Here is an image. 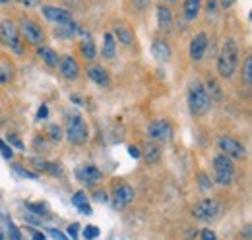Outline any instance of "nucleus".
Returning a JSON list of instances; mask_svg holds the SVG:
<instances>
[{"label": "nucleus", "mask_w": 252, "mask_h": 240, "mask_svg": "<svg viewBox=\"0 0 252 240\" xmlns=\"http://www.w3.org/2000/svg\"><path fill=\"white\" fill-rule=\"evenodd\" d=\"M239 66V47L235 39H227L218 57V72L221 78H231Z\"/></svg>", "instance_id": "1"}, {"label": "nucleus", "mask_w": 252, "mask_h": 240, "mask_svg": "<svg viewBox=\"0 0 252 240\" xmlns=\"http://www.w3.org/2000/svg\"><path fill=\"white\" fill-rule=\"evenodd\" d=\"M212 107V101L206 93V88L200 84V82H194L190 84L189 88V109L194 117H202L210 111Z\"/></svg>", "instance_id": "2"}, {"label": "nucleus", "mask_w": 252, "mask_h": 240, "mask_svg": "<svg viewBox=\"0 0 252 240\" xmlns=\"http://www.w3.org/2000/svg\"><path fill=\"white\" fill-rule=\"evenodd\" d=\"M66 140L74 146H82L90 140V130L80 115H72L66 122Z\"/></svg>", "instance_id": "3"}, {"label": "nucleus", "mask_w": 252, "mask_h": 240, "mask_svg": "<svg viewBox=\"0 0 252 240\" xmlns=\"http://www.w3.org/2000/svg\"><path fill=\"white\" fill-rule=\"evenodd\" d=\"M235 177V167L231 163V159L227 155H216L214 157V180L221 184V186H227L233 182Z\"/></svg>", "instance_id": "4"}, {"label": "nucleus", "mask_w": 252, "mask_h": 240, "mask_svg": "<svg viewBox=\"0 0 252 240\" xmlns=\"http://www.w3.org/2000/svg\"><path fill=\"white\" fill-rule=\"evenodd\" d=\"M0 41L4 45H8L12 51L16 53H22V41H20V31L18 26L10 20H4L0 22Z\"/></svg>", "instance_id": "5"}, {"label": "nucleus", "mask_w": 252, "mask_h": 240, "mask_svg": "<svg viewBox=\"0 0 252 240\" xmlns=\"http://www.w3.org/2000/svg\"><path fill=\"white\" fill-rule=\"evenodd\" d=\"M18 31L24 35L26 41H30L32 45H41L45 41V33L41 30V26L37 22H33L30 18H22L20 20V28Z\"/></svg>", "instance_id": "6"}, {"label": "nucleus", "mask_w": 252, "mask_h": 240, "mask_svg": "<svg viewBox=\"0 0 252 240\" xmlns=\"http://www.w3.org/2000/svg\"><path fill=\"white\" fill-rule=\"evenodd\" d=\"M148 136L152 140H156V142H171V138H173V126L163 119L154 120L148 126Z\"/></svg>", "instance_id": "7"}, {"label": "nucleus", "mask_w": 252, "mask_h": 240, "mask_svg": "<svg viewBox=\"0 0 252 240\" xmlns=\"http://www.w3.org/2000/svg\"><path fill=\"white\" fill-rule=\"evenodd\" d=\"M192 213H194L196 219H204V221L216 219L221 213V206L218 200H202V202H198V204L194 206Z\"/></svg>", "instance_id": "8"}, {"label": "nucleus", "mask_w": 252, "mask_h": 240, "mask_svg": "<svg viewBox=\"0 0 252 240\" xmlns=\"http://www.w3.org/2000/svg\"><path fill=\"white\" fill-rule=\"evenodd\" d=\"M218 146H220V150L223 151V155H227V157L243 159V157L247 155V150H245V146H243L239 140L231 138V136H221L220 140H218Z\"/></svg>", "instance_id": "9"}, {"label": "nucleus", "mask_w": 252, "mask_h": 240, "mask_svg": "<svg viewBox=\"0 0 252 240\" xmlns=\"http://www.w3.org/2000/svg\"><path fill=\"white\" fill-rule=\"evenodd\" d=\"M76 177L86 186H95L97 182L103 180V173L95 165H82V167L76 169Z\"/></svg>", "instance_id": "10"}, {"label": "nucleus", "mask_w": 252, "mask_h": 240, "mask_svg": "<svg viewBox=\"0 0 252 240\" xmlns=\"http://www.w3.org/2000/svg\"><path fill=\"white\" fill-rule=\"evenodd\" d=\"M41 10H43V16H45L49 22L57 24V26L72 24V22H74V20H72V14H70L68 10H64V8H57V6H43Z\"/></svg>", "instance_id": "11"}, {"label": "nucleus", "mask_w": 252, "mask_h": 240, "mask_svg": "<svg viewBox=\"0 0 252 240\" xmlns=\"http://www.w3.org/2000/svg\"><path fill=\"white\" fill-rule=\"evenodd\" d=\"M206 49H208V35L206 33H196L194 39L190 41V59L192 60H202L204 55H206Z\"/></svg>", "instance_id": "12"}, {"label": "nucleus", "mask_w": 252, "mask_h": 240, "mask_svg": "<svg viewBox=\"0 0 252 240\" xmlns=\"http://www.w3.org/2000/svg\"><path fill=\"white\" fill-rule=\"evenodd\" d=\"M57 66H59V70H61L63 78H66V80H76V78L80 76V66H78V62L72 59L70 55L61 57Z\"/></svg>", "instance_id": "13"}, {"label": "nucleus", "mask_w": 252, "mask_h": 240, "mask_svg": "<svg viewBox=\"0 0 252 240\" xmlns=\"http://www.w3.org/2000/svg\"><path fill=\"white\" fill-rule=\"evenodd\" d=\"M113 198L117 208H125L134 200V188L130 184H117L113 188Z\"/></svg>", "instance_id": "14"}, {"label": "nucleus", "mask_w": 252, "mask_h": 240, "mask_svg": "<svg viewBox=\"0 0 252 240\" xmlns=\"http://www.w3.org/2000/svg\"><path fill=\"white\" fill-rule=\"evenodd\" d=\"M152 55L159 62H167V60L171 59V47H169V43L165 39H161V37L154 39V43H152Z\"/></svg>", "instance_id": "15"}, {"label": "nucleus", "mask_w": 252, "mask_h": 240, "mask_svg": "<svg viewBox=\"0 0 252 240\" xmlns=\"http://www.w3.org/2000/svg\"><path fill=\"white\" fill-rule=\"evenodd\" d=\"M113 31H115L113 37H117L123 45H132V43H134V33H132V30H130L126 24H123V22L115 24V26H113Z\"/></svg>", "instance_id": "16"}, {"label": "nucleus", "mask_w": 252, "mask_h": 240, "mask_svg": "<svg viewBox=\"0 0 252 240\" xmlns=\"http://www.w3.org/2000/svg\"><path fill=\"white\" fill-rule=\"evenodd\" d=\"M88 76L94 80L97 86H101V88H107V86L111 84L107 70H103V68H99V66H92V68H88Z\"/></svg>", "instance_id": "17"}, {"label": "nucleus", "mask_w": 252, "mask_h": 240, "mask_svg": "<svg viewBox=\"0 0 252 240\" xmlns=\"http://www.w3.org/2000/svg\"><path fill=\"white\" fill-rule=\"evenodd\" d=\"M158 26L159 30H171L173 26V12L167 8V6H158Z\"/></svg>", "instance_id": "18"}, {"label": "nucleus", "mask_w": 252, "mask_h": 240, "mask_svg": "<svg viewBox=\"0 0 252 240\" xmlns=\"http://www.w3.org/2000/svg\"><path fill=\"white\" fill-rule=\"evenodd\" d=\"M117 55V41L113 37V33H105L103 35V57L105 59H115Z\"/></svg>", "instance_id": "19"}, {"label": "nucleus", "mask_w": 252, "mask_h": 240, "mask_svg": "<svg viewBox=\"0 0 252 240\" xmlns=\"http://www.w3.org/2000/svg\"><path fill=\"white\" fill-rule=\"evenodd\" d=\"M200 8H202V0H185L183 14L187 20H196V16L200 14Z\"/></svg>", "instance_id": "20"}, {"label": "nucleus", "mask_w": 252, "mask_h": 240, "mask_svg": "<svg viewBox=\"0 0 252 240\" xmlns=\"http://www.w3.org/2000/svg\"><path fill=\"white\" fill-rule=\"evenodd\" d=\"M72 204L78 208L80 213H84V215H92V213H94L92 208L88 206V196H86L84 192H76V194L72 196Z\"/></svg>", "instance_id": "21"}, {"label": "nucleus", "mask_w": 252, "mask_h": 240, "mask_svg": "<svg viewBox=\"0 0 252 240\" xmlns=\"http://www.w3.org/2000/svg\"><path fill=\"white\" fill-rule=\"evenodd\" d=\"M37 55L41 57V60H43L47 66H51V68H55V66L59 64V59H61V57H57V53H55L53 49H49V47H39Z\"/></svg>", "instance_id": "22"}, {"label": "nucleus", "mask_w": 252, "mask_h": 240, "mask_svg": "<svg viewBox=\"0 0 252 240\" xmlns=\"http://www.w3.org/2000/svg\"><path fill=\"white\" fill-rule=\"evenodd\" d=\"M80 53H82V57L86 60H94L95 55H97L94 41H92V39H82V41H80Z\"/></svg>", "instance_id": "23"}, {"label": "nucleus", "mask_w": 252, "mask_h": 240, "mask_svg": "<svg viewBox=\"0 0 252 240\" xmlns=\"http://www.w3.org/2000/svg\"><path fill=\"white\" fill-rule=\"evenodd\" d=\"M12 76H14V66H12V62L2 60V62H0V84H8V82L12 80Z\"/></svg>", "instance_id": "24"}, {"label": "nucleus", "mask_w": 252, "mask_h": 240, "mask_svg": "<svg viewBox=\"0 0 252 240\" xmlns=\"http://www.w3.org/2000/svg\"><path fill=\"white\" fill-rule=\"evenodd\" d=\"M76 31H78V26H76L74 22H72V24H63V26H57V35H59V37H64V39L72 37Z\"/></svg>", "instance_id": "25"}, {"label": "nucleus", "mask_w": 252, "mask_h": 240, "mask_svg": "<svg viewBox=\"0 0 252 240\" xmlns=\"http://www.w3.org/2000/svg\"><path fill=\"white\" fill-rule=\"evenodd\" d=\"M159 155H161V151H159V148L154 146V144H150V146L144 150V159H146L148 163H158Z\"/></svg>", "instance_id": "26"}, {"label": "nucleus", "mask_w": 252, "mask_h": 240, "mask_svg": "<svg viewBox=\"0 0 252 240\" xmlns=\"http://www.w3.org/2000/svg\"><path fill=\"white\" fill-rule=\"evenodd\" d=\"M206 93H208V97H210L212 103L221 99V88L218 86V82H214V80L208 82V90H206Z\"/></svg>", "instance_id": "27"}, {"label": "nucleus", "mask_w": 252, "mask_h": 240, "mask_svg": "<svg viewBox=\"0 0 252 240\" xmlns=\"http://www.w3.org/2000/svg\"><path fill=\"white\" fill-rule=\"evenodd\" d=\"M243 82L247 86H252V57H247L245 59V64H243Z\"/></svg>", "instance_id": "28"}, {"label": "nucleus", "mask_w": 252, "mask_h": 240, "mask_svg": "<svg viewBox=\"0 0 252 240\" xmlns=\"http://www.w3.org/2000/svg\"><path fill=\"white\" fill-rule=\"evenodd\" d=\"M47 134H49V138H51L53 142H59V140L63 138V130H61L59 124H51V126L47 128Z\"/></svg>", "instance_id": "29"}, {"label": "nucleus", "mask_w": 252, "mask_h": 240, "mask_svg": "<svg viewBox=\"0 0 252 240\" xmlns=\"http://www.w3.org/2000/svg\"><path fill=\"white\" fill-rule=\"evenodd\" d=\"M99 237V229L95 227V225H88L86 229H84V239L86 240H94Z\"/></svg>", "instance_id": "30"}, {"label": "nucleus", "mask_w": 252, "mask_h": 240, "mask_svg": "<svg viewBox=\"0 0 252 240\" xmlns=\"http://www.w3.org/2000/svg\"><path fill=\"white\" fill-rule=\"evenodd\" d=\"M45 171L51 173V175H55V177H63V167L59 163H47Z\"/></svg>", "instance_id": "31"}, {"label": "nucleus", "mask_w": 252, "mask_h": 240, "mask_svg": "<svg viewBox=\"0 0 252 240\" xmlns=\"http://www.w3.org/2000/svg\"><path fill=\"white\" fill-rule=\"evenodd\" d=\"M14 171H16V173H18V175H22V177H26V179H32V180H35V179H37V175H35V173H30V171H28V169H22V167H20V165H18V163H16V165H14Z\"/></svg>", "instance_id": "32"}, {"label": "nucleus", "mask_w": 252, "mask_h": 240, "mask_svg": "<svg viewBox=\"0 0 252 240\" xmlns=\"http://www.w3.org/2000/svg\"><path fill=\"white\" fill-rule=\"evenodd\" d=\"M10 240H24L20 229H18L16 225H12V223H10Z\"/></svg>", "instance_id": "33"}, {"label": "nucleus", "mask_w": 252, "mask_h": 240, "mask_svg": "<svg viewBox=\"0 0 252 240\" xmlns=\"http://www.w3.org/2000/svg\"><path fill=\"white\" fill-rule=\"evenodd\" d=\"M26 208L33 213H37V215H43L45 213V206L43 204H26Z\"/></svg>", "instance_id": "34"}, {"label": "nucleus", "mask_w": 252, "mask_h": 240, "mask_svg": "<svg viewBox=\"0 0 252 240\" xmlns=\"http://www.w3.org/2000/svg\"><path fill=\"white\" fill-rule=\"evenodd\" d=\"M0 153H2L6 159H10V157L14 155V153H12V148H10V146H6L2 140H0Z\"/></svg>", "instance_id": "35"}, {"label": "nucleus", "mask_w": 252, "mask_h": 240, "mask_svg": "<svg viewBox=\"0 0 252 240\" xmlns=\"http://www.w3.org/2000/svg\"><path fill=\"white\" fill-rule=\"evenodd\" d=\"M198 182H200V186H202L204 190H208V188L212 186V182H208V177H206L204 173H198Z\"/></svg>", "instance_id": "36"}, {"label": "nucleus", "mask_w": 252, "mask_h": 240, "mask_svg": "<svg viewBox=\"0 0 252 240\" xmlns=\"http://www.w3.org/2000/svg\"><path fill=\"white\" fill-rule=\"evenodd\" d=\"M8 144H10V146H16V150H24V144H22L16 136H8Z\"/></svg>", "instance_id": "37"}, {"label": "nucleus", "mask_w": 252, "mask_h": 240, "mask_svg": "<svg viewBox=\"0 0 252 240\" xmlns=\"http://www.w3.org/2000/svg\"><path fill=\"white\" fill-rule=\"evenodd\" d=\"M49 235H51L55 240H68L63 233H61V231H57V229H49Z\"/></svg>", "instance_id": "38"}, {"label": "nucleus", "mask_w": 252, "mask_h": 240, "mask_svg": "<svg viewBox=\"0 0 252 240\" xmlns=\"http://www.w3.org/2000/svg\"><path fill=\"white\" fill-rule=\"evenodd\" d=\"M78 227H80L78 223H74V225L68 227V235L72 237V240H76V237H78Z\"/></svg>", "instance_id": "39"}, {"label": "nucleus", "mask_w": 252, "mask_h": 240, "mask_svg": "<svg viewBox=\"0 0 252 240\" xmlns=\"http://www.w3.org/2000/svg\"><path fill=\"white\" fill-rule=\"evenodd\" d=\"M202 240H218V239H216V233H212L210 229H206V231H202Z\"/></svg>", "instance_id": "40"}, {"label": "nucleus", "mask_w": 252, "mask_h": 240, "mask_svg": "<svg viewBox=\"0 0 252 240\" xmlns=\"http://www.w3.org/2000/svg\"><path fill=\"white\" fill-rule=\"evenodd\" d=\"M128 155H130V157H134V159H138V157L142 155V153H140V148H136V146H130V148H128Z\"/></svg>", "instance_id": "41"}, {"label": "nucleus", "mask_w": 252, "mask_h": 240, "mask_svg": "<svg viewBox=\"0 0 252 240\" xmlns=\"http://www.w3.org/2000/svg\"><path fill=\"white\" fill-rule=\"evenodd\" d=\"M47 115H49V111H47V107L43 105L41 109H39V113H37V119L39 120H43V119H47Z\"/></svg>", "instance_id": "42"}, {"label": "nucleus", "mask_w": 252, "mask_h": 240, "mask_svg": "<svg viewBox=\"0 0 252 240\" xmlns=\"http://www.w3.org/2000/svg\"><path fill=\"white\" fill-rule=\"evenodd\" d=\"M95 200L97 202H107V194L105 192H95Z\"/></svg>", "instance_id": "43"}, {"label": "nucleus", "mask_w": 252, "mask_h": 240, "mask_svg": "<svg viewBox=\"0 0 252 240\" xmlns=\"http://www.w3.org/2000/svg\"><path fill=\"white\" fill-rule=\"evenodd\" d=\"M33 240H45V235L43 233H37V231H32Z\"/></svg>", "instance_id": "44"}, {"label": "nucleus", "mask_w": 252, "mask_h": 240, "mask_svg": "<svg viewBox=\"0 0 252 240\" xmlns=\"http://www.w3.org/2000/svg\"><path fill=\"white\" fill-rule=\"evenodd\" d=\"M20 4H24V6H35L39 0H18Z\"/></svg>", "instance_id": "45"}, {"label": "nucleus", "mask_w": 252, "mask_h": 240, "mask_svg": "<svg viewBox=\"0 0 252 240\" xmlns=\"http://www.w3.org/2000/svg\"><path fill=\"white\" fill-rule=\"evenodd\" d=\"M220 2H221V6H223V8H231V6L235 4V0H220Z\"/></svg>", "instance_id": "46"}, {"label": "nucleus", "mask_w": 252, "mask_h": 240, "mask_svg": "<svg viewBox=\"0 0 252 240\" xmlns=\"http://www.w3.org/2000/svg\"><path fill=\"white\" fill-rule=\"evenodd\" d=\"M70 99H72V101H74L76 105H84V101H82V97H78V95H72Z\"/></svg>", "instance_id": "47"}, {"label": "nucleus", "mask_w": 252, "mask_h": 240, "mask_svg": "<svg viewBox=\"0 0 252 240\" xmlns=\"http://www.w3.org/2000/svg\"><path fill=\"white\" fill-rule=\"evenodd\" d=\"M214 8H216V0H210V2H208V10H210V12H212V10H214Z\"/></svg>", "instance_id": "48"}, {"label": "nucleus", "mask_w": 252, "mask_h": 240, "mask_svg": "<svg viewBox=\"0 0 252 240\" xmlns=\"http://www.w3.org/2000/svg\"><path fill=\"white\" fill-rule=\"evenodd\" d=\"M165 2H177V0H165Z\"/></svg>", "instance_id": "49"}, {"label": "nucleus", "mask_w": 252, "mask_h": 240, "mask_svg": "<svg viewBox=\"0 0 252 240\" xmlns=\"http://www.w3.org/2000/svg\"><path fill=\"white\" fill-rule=\"evenodd\" d=\"M0 240H4V237H2V233H0Z\"/></svg>", "instance_id": "50"}, {"label": "nucleus", "mask_w": 252, "mask_h": 240, "mask_svg": "<svg viewBox=\"0 0 252 240\" xmlns=\"http://www.w3.org/2000/svg\"><path fill=\"white\" fill-rule=\"evenodd\" d=\"M0 2H2V4H4V2H8V0H0Z\"/></svg>", "instance_id": "51"}]
</instances>
